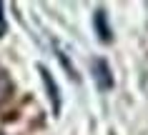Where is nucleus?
<instances>
[{
    "label": "nucleus",
    "instance_id": "nucleus-6",
    "mask_svg": "<svg viewBox=\"0 0 148 135\" xmlns=\"http://www.w3.org/2000/svg\"><path fill=\"white\" fill-rule=\"evenodd\" d=\"M5 30H8V25H5V15H3V3H0V38L5 35Z\"/></svg>",
    "mask_w": 148,
    "mask_h": 135
},
{
    "label": "nucleus",
    "instance_id": "nucleus-1",
    "mask_svg": "<svg viewBox=\"0 0 148 135\" xmlns=\"http://www.w3.org/2000/svg\"><path fill=\"white\" fill-rule=\"evenodd\" d=\"M90 75H93V83L101 93H108L113 90L116 80H113V70H110V63L106 58H93L90 60Z\"/></svg>",
    "mask_w": 148,
    "mask_h": 135
},
{
    "label": "nucleus",
    "instance_id": "nucleus-2",
    "mask_svg": "<svg viewBox=\"0 0 148 135\" xmlns=\"http://www.w3.org/2000/svg\"><path fill=\"white\" fill-rule=\"evenodd\" d=\"M38 73H40V80H43V85H45V95H48V100H50V110H53V115L58 118V115H60V108H63L58 83H55V78L50 75V70H48L45 65H38Z\"/></svg>",
    "mask_w": 148,
    "mask_h": 135
},
{
    "label": "nucleus",
    "instance_id": "nucleus-4",
    "mask_svg": "<svg viewBox=\"0 0 148 135\" xmlns=\"http://www.w3.org/2000/svg\"><path fill=\"white\" fill-rule=\"evenodd\" d=\"M55 55H58V60H60V65H63V68H65V73H68V78H73V80H78V73H75V65L70 63V58H68V53H65V50H63L60 45H58V53H55Z\"/></svg>",
    "mask_w": 148,
    "mask_h": 135
},
{
    "label": "nucleus",
    "instance_id": "nucleus-3",
    "mask_svg": "<svg viewBox=\"0 0 148 135\" xmlns=\"http://www.w3.org/2000/svg\"><path fill=\"white\" fill-rule=\"evenodd\" d=\"M93 30H95V35H98L101 43H106V45L113 43V25H110V18H108V13H106V8H95Z\"/></svg>",
    "mask_w": 148,
    "mask_h": 135
},
{
    "label": "nucleus",
    "instance_id": "nucleus-5",
    "mask_svg": "<svg viewBox=\"0 0 148 135\" xmlns=\"http://www.w3.org/2000/svg\"><path fill=\"white\" fill-rule=\"evenodd\" d=\"M10 90H13V83H10V78L5 75V70H0V103L10 95Z\"/></svg>",
    "mask_w": 148,
    "mask_h": 135
}]
</instances>
